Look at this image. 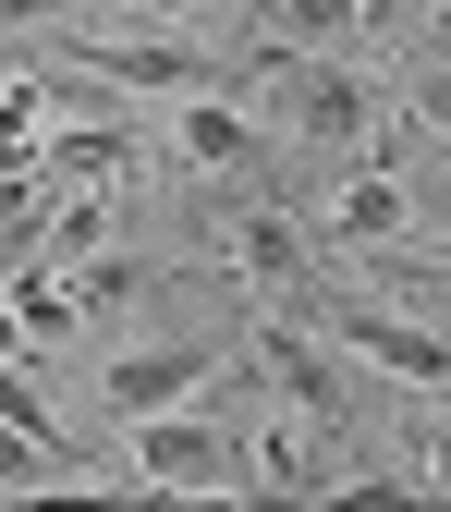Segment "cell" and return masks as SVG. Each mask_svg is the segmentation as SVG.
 I'll return each instance as SVG.
<instances>
[{"instance_id":"cell-1","label":"cell","mask_w":451,"mask_h":512,"mask_svg":"<svg viewBox=\"0 0 451 512\" xmlns=\"http://www.w3.org/2000/svg\"><path fill=\"white\" fill-rule=\"evenodd\" d=\"M256 37L269 49H378L366 0H256Z\"/></svg>"},{"instance_id":"cell-2","label":"cell","mask_w":451,"mask_h":512,"mask_svg":"<svg viewBox=\"0 0 451 512\" xmlns=\"http://www.w3.org/2000/svg\"><path fill=\"white\" fill-rule=\"evenodd\" d=\"M427 500H451V403L427 415Z\"/></svg>"}]
</instances>
